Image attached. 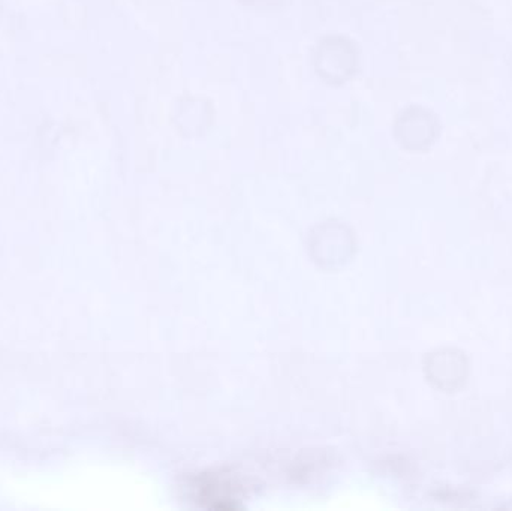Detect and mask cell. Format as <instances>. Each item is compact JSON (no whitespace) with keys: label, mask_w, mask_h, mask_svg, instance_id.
<instances>
[{"label":"cell","mask_w":512,"mask_h":511,"mask_svg":"<svg viewBox=\"0 0 512 511\" xmlns=\"http://www.w3.org/2000/svg\"><path fill=\"white\" fill-rule=\"evenodd\" d=\"M358 51L345 36H325L315 50V69L327 83L342 84L354 77Z\"/></svg>","instance_id":"1"},{"label":"cell","mask_w":512,"mask_h":511,"mask_svg":"<svg viewBox=\"0 0 512 511\" xmlns=\"http://www.w3.org/2000/svg\"><path fill=\"white\" fill-rule=\"evenodd\" d=\"M242 2L246 3V5L264 6V8H267V6L276 5V3H279V0H242Z\"/></svg>","instance_id":"2"}]
</instances>
